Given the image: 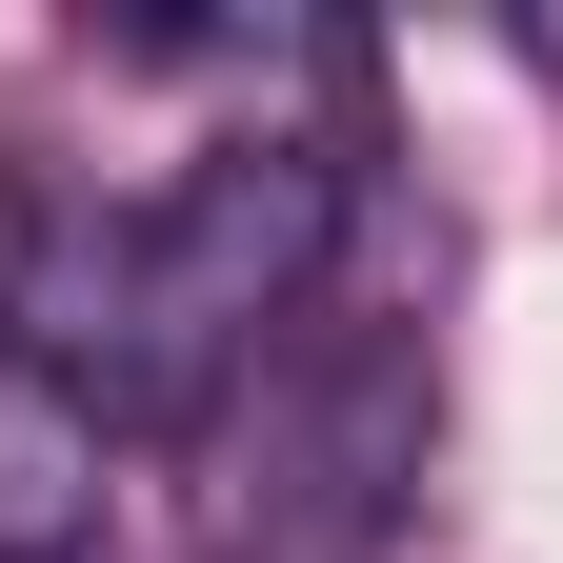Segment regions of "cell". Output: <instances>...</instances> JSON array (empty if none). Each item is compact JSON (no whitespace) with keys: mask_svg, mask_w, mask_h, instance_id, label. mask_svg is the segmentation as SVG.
<instances>
[{"mask_svg":"<svg viewBox=\"0 0 563 563\" xmlns=\"http://www.w3.org/2000/svg\"><path fill=\"white\" fill-rule=\"evenodd\" d=\"M342 141L222 121L162 181H41L0 242V342L101 422V443H222V402L302 342L342 282Z\"/></svg>","mask_w":563,"mask_h":563,"instance_id":"1","label":"cell"},{"mask_svg":"<svg viewBox=\"0 0 563 563\" xmlns=\"http://www.w3.org/2000/svg\"><path fill=\"white\" fill-rule=\"evenodd\" d=\"M101 504H121V443L0 342V563H101Z\"/></svg>","mask_w":563,"mask_h":563,"instance_id":"2","label":"cell"}]
</instances>
